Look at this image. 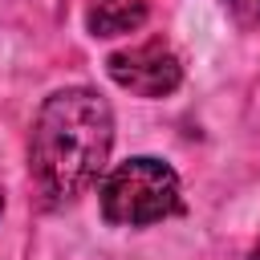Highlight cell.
Returning <instances> with one entry per match:
<instances>
[{"mask_svg":"<svg viewBox=\"0 0 260 260\" xmlns=\"http://www.w3.org/2000/svg\"><path fill=\"white\" fill-rule=\"evenodd\" d=\"M252 260H260V244H256V248H252Z\"/></svg>","mask_w":260,"mask_h":260,"instance_id":"6","label":"cell"},{"mask_svg":"<svg viewBox=\"0 0 260 260\" xmlns=\"http://www.w3.org/2000/svg\"><path fill=\"white\" fill-rule=\"evenodd\" d=\"M146 16H150L146 0H93L85 24L93 37H122V32L142 28Z\"/></svg>","mask_w":260,"mask_h":260,"instance_id":"4","label":"cell"},{"mask_svg":"<svg viewBox=\"0 0 260 260\" xmlns=\"http://www.w3.org/2000/svg\"><path fill=\"white\" fill-rule=\"evenodd\" d=\"M114 150V110L98 89L65 85L49 93L28 134V175L49 203L77 199L106 171Z\"/></svg>","mask_w":260,"mask_h":260,"instance_id":"1","label":"cell"},{"mask_svg":"<svg viewBox=\"0 0 260 260\" xmlns=\"http://www.w3.org/2000/svg\"><path fill=\"white\" fill-rule=\"evenodd\" d=\"M106 73H110L114 85H122V89H130L138 98H167L183 81V61L175 57V49L162 37H150L142 45L110 53Z\"/></svg>","mask_w":260,"mask_h":260,"instance_id":"3","label":"cell"},{"mask_svg":"<svg viewBox=\"0 0 260 260\" xmlns=\"http://www.w3.org/2000/svg\"><path fill=\"white\" fill-rule=\"evenodd\" d=\"M98 203L106 223L114 228H146L179 211V175L171 162L154 154H138L106 171L98 187Z\"/></svg>","mask_w":260,"mask_h":260,"instance_id":"2","label":"cell"},{"mask_svg":"<svg viewBox=\"0 0 260 260\" xmlns=\"http://www.w3.org/2000/svg\"><path fill=\"white\" fill-rule=\"evenodd\" d=\"M0 211H4V191H0Z\"/></svg>","mask_w":260,"mask_h":260,"instance_id":"7","label":"cell"},{"mask_svg":"<svg viewBox=\"0 0 260 260\" xmlns=\"http://www.w3.org/2000/svg\"><path fill=\"white\" fill-rule=\"evenodd\" d=\"M240 20H260V0H228Z\"/></svg>","mask_w":260,"mask_h":260,"instance_id":"5","label":"cell"}]
</instances>
